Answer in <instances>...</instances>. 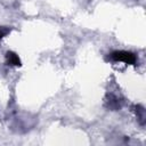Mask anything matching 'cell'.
I'll use <instances>...</instances> for the list:
<instances>
[{"mask_svg":"<svg viewBox=\"0 0 146 146\" xmlns=\"http://www.w3.org/2000/svg\"><path fill=\"white\" fill-rule=\"evenodd\" d=\"M111 59L115 60V62H123L125 64H130V65H135L136 64V56L135 54L130 52V51H125V50H115L111 54Z\"/></svg>","mask_w":146,"mask_h":146,"instance_id":"6da1fadb","label":"cell"},{"mask_svg":"<svg viewBox=\"0 0 146 146\" xmlns=\"http://www.w3.org/2000/svg\"><path fill=\"white\" fill-rule=\"evenodd\" d=\"M6 58H7V63L9 65H14V66H19L21 65L19 57L15 52H13V51H8L7 55H6Z\"/></svg>","mask_w":146,"mask_h":146,"instance_id":"7a4b0ae2","label":"cell"},{"mask_svg":"<svg viewBox=\"0 0 146 146\" xmlns=\"http://www.w3.org/2000/svg\"><path fill=\"white\" fill-rule=\"evenodd\" d=\"M136 112H137V115H138L139 120L141 121V123H144V119H145V110H144L141 106H137V107H136Z\"/></svg>","mask_w":146,"mask_h":146,"instance_id":"3957f363","label":"cell"},{"mask_svg":"<svg viewBox=\"0 0 146 146\" xmlns=\"http://www.w3.org/2000/svg\"><path fill=\"white\" fill-rule=\"evenodd\" d=\"M10 32V29H8V27H2V26H0V39H2L5 35H7L8 33Z\"/></svg>","mask_w":146,"mask_h":146,"instance_id":"277c9868","label":"cell"}]
</instances>
